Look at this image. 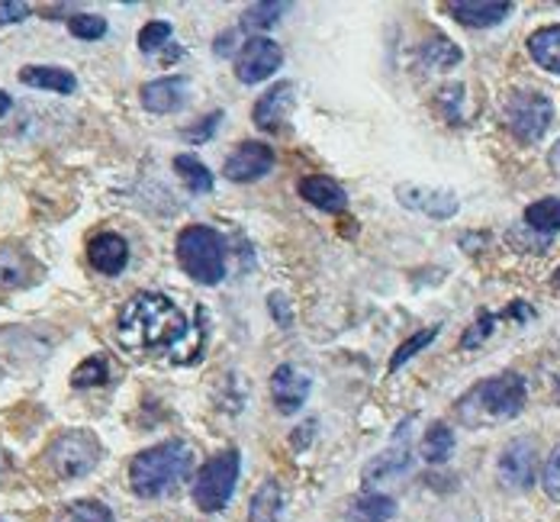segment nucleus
Here are the masks:
<instances>
[{"label": "nucleus", "mask_w": 560, "mask_h": 522, "mask_svg": "<svg viewBox=\"0 0 560 522\" xmlns=\"http://www.w3.org/2000/svg\"><path fill=\"white\" fill-rule=\"evenodd\" d=\"M187 333L184 313L171 303L165 293H136L116 320L119 343L132 351H152L180 343Z\"/></svg>", "instance_id": "1"}, {"label": "nucleus", "mask_w": 560, "mask_h": 522, "mask_svg": "<svg viewBox=\"0 0 560 522\" xmlns=\"http://www.w3.org/2000/svg\"><path fill=\"white\" fill-rule=\"evenodd\" d=\"M525 378L509 371L497 374L490 381L474 384L460 401H457V419L470 429H487V426H500L515 419L525 409Z\"/></svg>", "instance_id": "2"}, {"label": "nucleus", "mask_w": 560, "mask_h": 522, "mask_svg": "<svg viewBox=\"0 0 560 522\" xmlns=\"http://www.w3.org/2000/svg\"><path fill=\"white\" fill-rule=\"evenodd\" d=\"M190 467H194V449L180 439H168L139 452L129 462V487L142 500H159L171 494L180 480H187Z\"/></svg>", "instance_id": "3"}, {"label": "nucleus", "mask_w": 560, "mask_h": 522, "mask_svg": "<svg viewBox=\"0 0 560 522\" xmlns=\"http://www.w3.org/2000/svg\"><path fill=\"white\" fill-rule=\"evenodd\" d=\"M177 262L197 285H220L225 275L223 235L210 227H187L177 235Z\"/></svg>", "instance_id": "4"}, {"label": "nucleus", "mask_w": 560, "mask_h": 522, "mask_svg": "<svg viewBox=\"0 0 560 522\" xmlns=\"http://www.w3.org/2000/svg\"><path fill=\"white\" fill-rule=\"evenodd\" d=\"M46 464L58 480H74L101 464V442L88 429H68L46 449Z\"/></svg>", "instance_id": "5"}, {"label": "nucleus", "mask_w": 560, "mask_h": 522, "mask_svg": "<svg viewBox=\"0 0 560 522\" xmlns=\"http://www.w3.org/2000/svg\"><path fill=\"white\" fill-rule=\"evenodd\" d=\"M238 467L242 459L235 449H225L220 455H213L210 462L197 471L194 480V503L203 513H223L235 494V480H238Z\"/></svg>", "instance_id": "6"}, {"label": "nucleus", "mask_w": 560, "mask_h": 522, "mask_svg": "<svg viewBox=\"0 0 560 522\" xmlns=\"http://www.w3.org/2000/svg\"><path fill=\"white\" fill-rule=\"evenodd\" d=\"M555 119V104L541 91H515L505 101V126L522 142H538Z\"/></svg>", "instance_id": "7"}, {"label": "nucleus", "mask_w": 560, "mask_h": 522, "mask_svg": "<svg viewBox=\"0 0 560 522\" xmlns=\"http://www.w3.org/2000/svg\"><path fill=\"white\" fill-rule=\"evenodd\" d=\"M283 65V49L268 36H252L235 56V78L242 84H261Z\"/></svg>", "instance_id": "8"}, {"label": "nucleus", "mask_w": 560, "mask_h": 522, "mask_svg": "<svg viewBox=\"0 0 560 522\" xmlns=\"http://www.w3.org/2000/svg\"><path fill=\"white\" fill-rule=\"evenodd\" d=\"M535 467H538V452L532 439H512L500 455L497 464V477L505 490L522 494L535 484Z\"/></svg>", "instance_id": "9"}, {"label": "nucleus", "mask_w": 560, "mask_h": 522, "mask_svg": "<svg viewBox=\"0 0 560 522\" xmlns=\"http://www.w3.org/2000/svg\"><path fill=\"white\" fill-rule=\"evenodd\" d=\"M275 169V149L265 142H238V149L225 159L223 174L235 184H252L261 181Z\"/></svg>", "instance_id": "10"}, {"label": "nucleus", "mask_w": 560, "mask_h": 522, "mask_svg": "<svg viewBox=\"0 0 560 522\" xmlns=\"http://www.w3.org/2000/svg\"><path fill=\"white\" fill-rule=\"evenodd\" d=\"M409 426H412V419H406L396 429V436H393L387 452H381L374 462L364 464V471H361L364 487H374L381 480H390V477H399L402 471H409V462H412V455H409Z\"/></svg>", "instance_id": "11"}, {"label": "nucleus", "mask_w": 560, "mask_h": 522, "mask_svg": "<svg viewBox=\"0 0 560 522\" xmlns=\"http://www.w3.org/2000/svg\"><path fill=\"white\" fill-rule=\"evenodd\" d=\"M310 387H313V378L303 368L280 364L275 378H271V397H275L278 413H283V416L300 413V406L306 404V397H310Z\"/></svg>", "instance_id": "12"}, {"label": "nucleus", "mask_w": 560, "mask_h": 522, "mask_svg": "<svg viewBox=\"0 0 560 522\" xmlns=\"http://www.w3.org/2000/svg\"><path fill=\"white\" fill-rule=\"evenodd\" d=\"M396 197L402 207L425 213L432 220H451L457 213V197L451 190H435V187H419V184H402L396 187Z\"/></svg>", "instance_id": "13"}, {"label": "nucleus", "mask_w": 560, "mask_h": 522, "mask_svg": "<svg viewBox=\"0 0 560 522\" xmlns=\"http://www.w3.org/2000/svg\"><path fill=\"white\" fill-rule=\"evenodd\" d=\"M190 101V81L184 74L155 78L142 88V107L149 114H177Z\"/></svg>", "instance_id": "14"}, {"label": "nucleus", "mask_w": 560, "mask_h": 522, "mask_svg": "<svg viewBox=\"0 0 560 522\" xmlns=\"http://www.w3.org/2000/svg\"><path fill=\"white\" fill-rule=\"evenodd\" d=\"M293 104H296V88H293L290 81H280V84H275L271 91H265V94L258 97L252 119H255V126H258V129L275 132L280 123L290 116Z\"/></svg>", "instance_id": "15"}, {"label": "nucleus", "mask_w": 560, "mask_h": 522, "mask_svg": "<svg viewBox=\"0 0 560 522\" xmlns=\"http://www.w3.org/2000/svg\"><path fill=\"white\" fill-rule=\"evenodd\" d=\"M88 258H91V265H94L101 275L116 278V275H122V268L129 265V245H126V239H122L119 232H101V235L91 239Z\"/></svg>", "instance_id": "16"}, {"label": "nucleus", "mask_w": 560, "mask_h": 522, "mask_svg": "<svg viewBox=\"0 0 560 522\" xmlns=\"http://www.w3.org/2000/svg\"><path fill=\"white\" fill-rule=\"evenodd\" d=\"M36 275H39V265L23 245H0V288H30Z\"/></svg>", "instance_id": "17"}, {"label": "nucleus", "mask_w": 560, "mask_h": 522, "mask_svg": "<svg viewBox=\"0 0 560 522\" xmlns=\"http://www.w3.org/2000/svg\"><path fill=\"white\" fill-rule=\"evenodd\" d=\"M300 197L310 200L313 207L326 210V213H341L348 207V197L341 190V184H336L332 177H323V174H310L300 181Z\"/></svg>", "instance_id": "18"}, {"label": "nucleus", "mask_w": 560, "mask_h": 522, "mask_svg": "<svg viewBox=\"0 0 560 522\" xmlns=\"http://www.w3.org/2000/svg\"><path fill=\"white\" fill-rule=\"evenodd\" d=\"M20 81L30 88H39V91H52V94H74L78 91V78L58 65H26L20 71Z\"/></svg>", "instance_id": "19"}, {"label": "nucleus", "mask_w": 560, "mask_h": 522, "mask_svg": "<svg viewBox=\"0 0 560 522\" xmlns=\"http://www.w3.org/2000/svg\"><path fill=\"white\" fill-rule=\"evenodd\" d=\"M509 10H512L509 3H470V0L451 3L454 20L464 23V26H474V30H487V26L503 23L505 16H509Z\"/></svg>", "instance_id": "20"}, {"label": "nucleus", "mask_w": 560, "mask_h": 522, "mask_svg": "<svg viewBox=\"0 0 560 522\" xmlns=\"http://www.w3.org/2000/svg\"><path fill=\"white\" fill-rule=\"evenodd\" d=\"M393 517H396V503H393V497L374 494V490H368V494L354 497V500H351V507H348V513H345V520L348 522H390Z\"/></svg>", "instance_id": "21"}, {"label": "nucleus", "mask_w": 560, "mask_h": 522, "mask_svg": "<svg viewBox=\"0 0 560 522\" xmlns=\"http://www.w3.org/2000/svg\"><path fill=\"white\" fill-rule=\"evenodd\" d=\"M528 53L545 68L560 74V26H541L528 36Z\"/></svg>", "instance_id": "22"}, {"label": "nucleus", "mask_w": 560, "mask_h": 522, "mask_svg": "<svg viewBox=\"0 0 560 522\" xmlns=\"http://www.w3.org/2000/svg\"><path fill=\"white\" fill-rule=\"evenodd\" d=\"M280 510H283V494H280L278 480H265L248 507V522H280Z\"/></svg>", "instance_id": "23"}, {"label": "nucleus", "mask_w": 560, "mask_h": 522, "mask_svg": "<svg viewBox=\"0 0 560 522\" xmlns=\"http://www.w3.org/2000/svg\"><path fill=\"white\" fill-rule=\"evenodd\" d=\"M419 455L425 464H445L454 455V432H451L445 422H432L422 445H419Z\"/></svg>", "instance_id": "24"}, {"label": "nucleus", "mask_w": 560, "mask_h": 522, "mask_svg": "<svg viewBox=\"0 0 560 522\" xmlns=\"http://www.w3.org/2000/svg\"><path fill=\"white\" fill-rule=\"evenodd\" d=\"M174 172L184 181V187L190 194H210L213 190V174L197 159V155H177L174 159Z\"/></svg>", "instance_id": "25"}, {"label": "nucleus", "mask_w": 560, "mask_h": 522, "mask_svg": "<svg viewBox=\"0 0 560 522\" xmlns=\"http://www.w3.org/2000/svg\"><path fill=\"white\" fill-rule=\"evenodd\" d=\"M525 227L532 232H545V235L560 232V197H545V200L532 204L525 210Z\"/></svg>", "instance_id": "26"}, {"label": "nucleus", "mask_w": 560, "mask_h": 522, "mask_svg": "<svg viewBox=\"0 0 560 522\" xmlns=\"http://www.w3.org/2000/svg\"><path fill=\"white\" fill-rule=\"evenodd\" d=\"M419 56H422V61H425L429 68H435V71H448V68H454V65L460 61V49H457L451 39H445V36H432V39H425V43H422Z\"/></svg>", "instance_id": "27"}, {"label": "nucleus", "mask_w": 560, "mask_h": 522, "mask_svg": "<svg viewBox=\"0 0 560 522\" xmlns=\"http://www.w3.org/2000/svg\"><path fill=\"white\" fill-rule=\"evenodd\" d=\"M56 522H113V510L101 500H74L58 513Z\"/></svg>", "instance_id": "28"}, {"label": "nucleus", "mask_w": 560, "mask_h": 522, "mask_svg": "<svg viewBox=\"0 0 560 522\" xmlns=\"http://www.w3.org/2000/svg\"><path fill=\"white\" fill-rule=\"evenodd\" d=\"M104 381H107V361H104L101 355H91V358H84V361L74 368V374H71V387H74V391L101 387Z\"/></svg>", "instance_id": "29"}, {"label": "nucleus", "mask_w": 560, "mask_h": 522, "mask_svg": "<svg viewBox=\"0 0 560 522\" xmlns=\"http://www.w3.org/2000/svg\"><path fill=\"white\" fill-rule=\"evenodd\" d=\"M287 7H290V3H271V0L252 3V7L242 13V26H245V30H268V26L278 23L280 13H283Z\"/></svg>", "instance_id": "30"}, {"label": "nucleus", "mask_w": 560, "mask_h": 522, "mask_svg": "<svg viewBox=\"0 0 560 522\" xmlns=\"http://www.w3.org/2000/svg\"><path fill=\"white\" fill-rule=\"evenodd\" d=\"M68 33L84 39V43H94V39L107 36V20L101 13H74L68 20Z\"/></svg>", "instance_id": "31"}, {"label": "nucleus", "mask_w": 560, "mask_h": 522, "mask_svg": "<svg viewBox=\"0 0 560 522\" xmlns=\"http://www.w3.org/2000/svg\"><path fill=\"white\" fill-rule=\"evenodd\" d=\"M439 333H442V326H429V329L416 333L412 339H406L402 346L393 351L390 371H399V368H402V364H406V361H409V358H412L416 351H422V348L429 346V343H435V336H439Z\"/></svg>", "instance_id": "32"}, {"label": "nucleus", "mask_w": 560, "mask_h": 522, "mask_svg": "<svg viewBox=\"0 0 560 522\" xmlns=\"http://www.w3.org/2000/svg\"><path fill=\"white\" fill-rule=\"evenodd\" d=\"M165 43H171L168 20H152V23L142 26V33H139V49L142 53H159Z\"/></svg>", "instance_id": "33"}, {"label": "nucleus", "mask_w": 560, "mask_h": 522, "mask_svg": "<svg viewBox=\"0 0 560 522\" xmlns=\"http://www.w3.org/2000/svg\"><path fill=\"white\" fill-rule=\"evenodd\" d=\"M541 484H545V494L551 500L560 503V442L551 449L548 462H545V471H541Z\"/></svg>", "instance_id": "34"}, {"label": "nucleus", "mask_w": 560, "mask_h": 522, "mask_svg": "<svg viewBox=\"0 0 560 522\" xmlns=\"http://www.w3.org/2000/svg\"><path fill=\"white\" fill-rule=\"evenodd\" d=\"M505 316H509V313H500V316H493V313H483V316H480V320H477V323L470 326V333L464 336V343H460V346H464V348L480 346V343H483V339L490 336L493 323H497V320H505Z\"/></svg>", "instance_id": "35"}, {"label": "nucleus", "mask_w": 560, "mask_h": 522, "mask_svg": "<svg viewBox=\"0 0 560 522\" xmlns=\"http://www.w3.org/2000/svg\"><path fill=\"white\" fill-rule=\"evenodd\" d=\"M220 119L223 114L217 111V114H210L200 126H194V129H184V139L187 142H194V146H200V142H207V139H213V132H217V126H220Z\"/></svg>", "instance_id": "36"}, {"label": "nucleus", "mask_w": 560, "mask_h": 522, "mask_svg": "<svg viewBox=\"0 0 560 522\" xmlns=\"http://www.w3.org/2000/svg\"><path fill=\"white\" fill-rule=\"evenodd\" d=\"M30 16V3L16 0V3H0V26H10V23H23Z\"/></svg>", "instance_id": "37"}, {"label": "nucleus", "mask_w": 560, "mask_h": 522, "mask_svg": "<svg viewBox=\"0 0 560 522\" xmlns=\"http://www.w3.org/2000/svg\"><path fill=\"white\" fill-rule=\"evenodd\" d=\"M313 432H316V419H306L293 436H290V445L296 449V452H303L306 445H310V439H313Z\"/></svg>", "instance_id": "38"}, {"label": "nucleus", "mask_w": 560, "mask_h": 522, "mask_svg": "<svg viewBox=\"0 0 560 522\" xmlns=\"http://www.w3.org/2000/svg\"><path fill=\"white\" fill-rule=\"evenodd\" d=\"M271 313H278V320L283 326H290V313L283 310V297H271Z\"/></svg>", "instance_id": "39"}, {"label": "nucleus", "mask_w": 560, "mask_h": 522, "mask_svg": "<svg viewBox=\"0 0 560 522\" xmlns=\"http://www.w3.org/2000/svg\"><path fill=\"white\" fill-rule=\"evenodd\" d=\"M229 43H232V33H225V36H220V39H217L213 53H217V56H229V53H232V46H229Z\"/></svg>", "instance_id": "40"}, {"label": "nucleus", "mask_w": 560, "mask_h": 522, "mask_svg": "<svg viewBox=\"0 0 560 522\" xmlns=\"http://www.w3.org/2000/svg\"><path fill=\"white\" fill-rule=\"evenodd\" d=\"M10 107H13V101H10V94H3V91H0V116L10 114Z\"/></svg>", "instance_id": "41"}, {"label": "nucleus", "mask_w": 560, "mask_h": 522, "mask_svg": "<svg viewBox=\"0 0 560 522\" xmlns=\"http://www.w3.org/2000/svg\"><path fill=\"white\" fill-rule=\"evenodd\" d=\"M555 397H558V404H560V374H558V381H555Z\"/></svg>", "instance_id": "42"}, {"label": "nucleus", "mask_w": 560, "mask_h": 522, "mask_svg": "<svg viewBox=\"0 0 560 522\" xmlns=\"http://www.w3.org/2000/svg\"><path fill=\"white\" fill-rule=\"evenodd\" d=\"M555 285H558V288H560V271H558V275H555Z\"/></svg>", "instance_id": "43"}]
</instances>
